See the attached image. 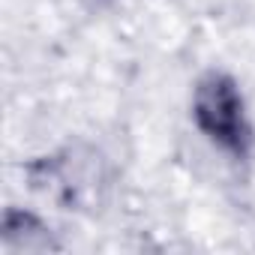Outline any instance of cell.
Returning <instances> with one entry per match:
<instances>
[{
    "instance_id": "cell-1",
    "label": "cell",
    "mask_w": 255,
    "mask_h": 255,
    "mask_svg": "<svg viewBox=\"0 0 255 255\" xmlns=\"http://www.w3.org/2000/svg\"><path fill=\"white\" fill-rule=\"evenodd\" d=\"M192 117L198 123V129L219 144L222 150L243 156L249 147V120H246V105L237 90V84L222 75L210 72L207 78L198 81L195 96H192Z\"/></svg>"
}]
</instances>
